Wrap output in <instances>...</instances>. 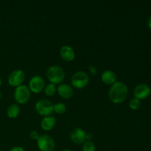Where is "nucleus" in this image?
<instances>
[{
  "instance_id": "obj_1",
  "label": "nucleus",
  "mask_w": 151,
  "mask_h": 151,
  "mask_svg": "<svg viewBox=\"0 0 151 151\" xmlns=\"http://www.w3.org/2000/svg\"><path fill=\"white\" fill-rule=\"evenodd\" d=\"M128 88L125 83L116 81L111 86L109 91V97L111 101L115 104H119L125 101L128 97Z\"/></svg>"
},
{
  "instance_id": "obj_2",
  "label": "nucleus",
  "mask_w": 151,
  "mask_h": 151,
  "mask_svg": "<svg viewBox=\"0 0 151 151\" xmlns=\"http://www.w3.org/2000/svg\"><path fill=\"white\" fill-rule=\"evenodd\" d=\"M46 76L51 83L60 85L65 79V72L60 66L54 65L47 69Z\"/></svg>"
},
{
  "instance_id": "obj_3",
  "label": "nucleus",
  "mask_w": 151,
  "mask_h": 151,
  "mask_svg": "<svg viewBox=\"0 0 151 151\" xmlns=\"http://www.w3.org/2000/svg\"><path fill=\"white\" fill-rule=\"evenodd\" d=\"M89 81V78L86 72L84 71H78L75 72L72 77V86L77 89H82L85 88L88 83Z\"/></svg>"
},
{
  "instance_id": "obj_4",
  "label": "nucleus",
  "mask_w": 151,
  "mask_h": 151,
  "mask_svg": "<svg viewBox=\"0 0 151 151\" xmlns=\"http://www.w3.org/2000/svg\"><path fill=\"white\" fill-rule=\"evenodd\" d=\"M53 107H54V104L51 101L46 99L38 100L35 103V106L37 113L41 116H51L52 114L54 112Z\"/></svg>"
},
{
  "instance_id": "obj_5",
  "label": "nucleus",
  "mask_w": 151,
  "mask_h": 151,
  "mask_svg": "<svg viewBox=\"0 0 151 151\" xmlns=\"http://www.w3.org/2000/svg\"><path fill=\"white\" fill-rule=\"evenodd\" d=\"M30 90L27 86L22 85L16 87L14 91V99L18 104H24L30 98Z\"/></svg>"
},
{
  "instance_id": "obj_6",
  "label": "nucleus",
  "mask_w": 151,
  "mask_h": 151,
  "mask_svg": "<svg viewBox=\"0 0 151 151\" xmlns=\"http://www.w3.org/2000/svg\"><path fill=\"white\" fill-rule=\"evenodd\" d=\"M37 145L41 151H53L55 148V142L53 138L47 134L40 136L37 140Z\"/></svg>"
},
{
  "instance_id": "obj_7",
  "label": "nucleus",
  "mask_w": 151,
  "mask_h": 151,
  "mask_svg": "<svg viewBox=\"0 0 151 151\" xmlns=\"http://www.w3.org/2000/svg\"><path fill=\"white\" fill-rule=\"evenodd\" d=\"M25 80V74L22 69H16L13 70L9 75L7 81L8 83L13 87H18L19 86L23 85V83Z\"/></svg>"
},
{
  "instance_id": "obj_8",
  "label": "nucleus",
  "mask_w": 151,
  "mask_h": 151,
  "mask_svg": "<svg viewBox=\"0 0 151 151\" xmlns=\"http://www.w3.org/2000/svg\"><path fill=\"white\" fill-rule=\"evenodd\" d=\"M45 87V82L42 77L34 75L31 78L29 82V89L32 92L38 94L42 91Z\"/></svg>"
},
{
  "instance_id": "obj_9",
  "label": "nucleus",
  "mask_w": 151,
  "mask_h": 151,
  "mask_svg": "<svg viewBox=\"0 0 151 151\" xmlns=\"http://www.w3.org/2000/svg\"><path fill=\"white\" fill-rule=\"evenodd\" d=\"M151 88L150 86L146 83H141L137 85L134 90V97L142 100L147 98L150 95Z\"/></svg>"
},
{
  "instance_id": "obj_10",
  "label": "nucleus",
  "mask_w": 151,
  "mask_h": 151,
  "mask_svg": "<svg viewBox=\"0 0 151 151\" xmlns=\"http://www.w3.org/2000/svg\"><path fill=\"white\" fill-rule=\"evenodd\" d=\"M86 132L81 128H74L70 133V139L73 143L76 145L83 144L86 141Z\"/></svg>"
},
{
  "instance_id": "obj_11",
  "label": "nucleus",
  "mask_w": 151,
  "mask_h": 151,
  "mask_svg": "<svg viewBox=\"0 0 151 151\" xmlns=\"http://www.w3.org/2000/svg\"><path fill=\"white\" fill-rule=\"evenodd\" d=\"M57 91L60 97L66 100L71 98L74 94V90L72 87L67 83L60 84L58 86Z\"/></svg>"
},
{
  "instance_id": "obj_12",
  "label": "nucleus",
  "mask_w": 151,
  "mask_h": 151,
  "mask_svg": "<svg viewBox=\"0 0 151 151\" xmlns=\"http://www.w3.org/2000/svg\"><path fill=\"white\" fill-rule=\"evenodd\" d=\"M60 56L65 61L71 62L75 59V52L72 47H71L70 46L65 45L60 48Z\"/></svg>"
},
{
  "instance_id": "obj_13",
  "label": "nucleus",
  "mask_w": 151,
  "mask_h": 151,
  "mask_svg": "<svg viewBox=\"0 0 151 151\" xmlns=\"http://www.w3.org/2000/svg\"><path fill=\"white\" fill-rule=\"evenodd\" d=\"M56 124V119L52 116H44L41 122V127L46 131H50L54 128Z\"/></svg>"
},
{
  "instance_id": "obj_14",
  "label": "nucleus",
  "mask_w": 151,
  "mask_h": 151,
  "mask_svg": "<svg viewBox=\"0 0 151 151\" xmlns=\"http://www.w3.org/2000/svg\"><path fill=\"white\" fill-rule=\"evenodd\" d=\"M101 80L105 84L111 85L114 83L116 81V75L111 70H106L102 73Z\"/></svg>"
},
{
  "instance_id": "obj_15",
  "label": "nucleus",
  "mask_w": 151,
  "mask_h": 151,
  "mask_svg": "<svg viewBox=\"0 0 151 151\" xmlns=\"http://www.w3.org/2000/svg\"><path fill=\"white\" fill-rule=\"evenodd\" d=\"M20 114V107L18 104H12L7 108V115L10 119H15Z\"/></svg>"
},
{
  "instance_id": "obj_16",
  "label": "nucleus",
  "mask_w": 151,
  "mask_h": 151,
  "mask_svg": "<svg viewBox=\"0 0 151 151\" xmlns=\"http://www.w3.org/2000/svg\"><path fill=\"white\" fill-rule=\"evenodd\" d=\"M57 91V88L55 84L50 83L47 84L45 87H44V92H45L46 95L47 96H53Z\"/></svg>"
},
{
  "instance_id": "obj_17",
  "label": "nucleus",
  "mask_w": 151,
  "mask_h": 151,
  "mask_svg": "<svg viewBox=\"0 0 151 151\" xmlns=\"http://www.w3.org/2000/svg\"><path fill=\"white\" fill-rule=\"evenodd\" d=\"M53 111L58 114H63L66 112V106L63 103H58L54 105Z\"/></svg>"
},
{
  "instance_id": "obj_18",
  "label": "nucleus",
  "mask_w": 151,
  "mask_h": 151,
  "mask_svg": "<svg viewBox=\"0 0 151 151\" xmlns=\"http://www.w3.org/2000/svg\"><path fill=\"white\" fill-rule=\"evenodd\" d=\"M83 151H96V146L92 141H87L86 140L83 143L82 146Z\"/></svg>"
},
{
  "instance_id": "obj_19",
  "label": "nucleus",
  "mask_w": 151,
  "mask_h": 151,
  "mask_svg": "<svg viewBox=\"0 0 151 151\" xmlns=\"http://www.w3.org/2000/svg\"><path fill=\"white\" fill-rule=\"evenodd\" d=\"M128 105H129V107L131 109H132V110H137L141 106V100L134 97V98H132L130 100Z\"/></svg>"
},
{
  "instance_id": "obj_20",
  "label": "nucleus",
  "mask_w": 151,
  "mask_h": 151,
  "mask_svg": "<svg viewBox=\"0 0 151 151\" xmlns=\"http://www.w3.org/2000/svg\"><path fill=\"white\" fill-rule=\"evenodd\" d=\"M40 135L39 133L37 131H32L30 133H29V137H30L31 139L32 140H38V139L39 138Z\"/></svg>"
},
{
  "instance_id": "obj_21",
  "label": "nucleus",
  "mask_w": 151,
  "mask_h": 151,
  "mask_svg": "<svg viewBox=\"0 0 151 151\" xmlns=\"http://www.w3.org/2000/svg\"><path fill=\"white\" fill-rule=\"evenodd\" d=\"M89 72L92 75H96L97 73V69H96L95 66H94L93 65H90L89 66Z\"/></svg>"
},
{
  "instance_id": "obj_22",
  "label": "nucleus",
  "mask_w": 151,
  "mask_h": 151,
  "mask_svg": "<svg viewBox=\"0 0 151 151\" xmlns=\"http://www.w3.org/2000/svg\"><path fill=\"white\" fill-rule=\"evenodd\" d=\"M9 151H26L24 150V148H23L21 146H16V147H13V148L10 149Z\"/></svg>"
},
{
  "instance_id": "obj_23",
  "label": "nucleus",
  "mask_w": 151,
  "mask_h": 151,
  "mask_svg": "<svg viewBox=\"0 0 151 151\" xmlns=\"http://www.w3.org/2000/svg\"><path fill=\"white\" fill-rule=\"evenodd\" d=\"M93 139V135L91 133H86V139L87 141H91V139Z\"/></svg>"
},
{
  "instance_id": "obj_24",
  "label": "nucleus",
  "mask_w": 151,
  "mask_h": 151,
  "mask_svg": "<svg viewBox=\"0 0 151 151\" xmlns=\"http://www.w3.org/2000/svg\"><path fill=\"white\" fill-rule=\"evenodd\" d=\"M147 26H148V27L150 28V29L151 30V15L150 17H149L148 21H147Z\"/></svg>"
},
{
  "instance_id": "obj_25",
  "label": "nucleus",
  "mask_w": 151,
  "mask_h": 151,
  "mask_svg": "<svg viewBox=\"0 0 151 151\" xmlns=\"http://www.w3.org/2000/svg\"><path fill=\"white\" fill-rule=\"evenodd\" d=\"M61 151H72V150H69V149H64V150H61Z\"/></svg>"
},
{
  "instance_id": "obj_26",
  "label": "nucleus",
  "mask_w": 151,
  "mask_h": 151,
  "mask_svg": "<svg viewBox=\"0 0 151 151\" xmlns=\"http://www.w3.org/2000/svg\"><path fill=\"white\" fill-rule=\"evenodd\" d=\"M1 85V77H0V86Z\"/></svg>"
},
{
  "instance_id": "obj_27",
  "label": "nucleus",
  "mask_w": 151,
  "mask_h": 151,
  "mask_svg": "<svg viewBox=\"0 0 151 151\" xmlns=\"http://www.w3.org/2000/svg\"><path fill=\"white\" fill-rule=\"evenodd\" d=\"M1 91H0V100H1Z\"/></svg>"
}]
</instances>
